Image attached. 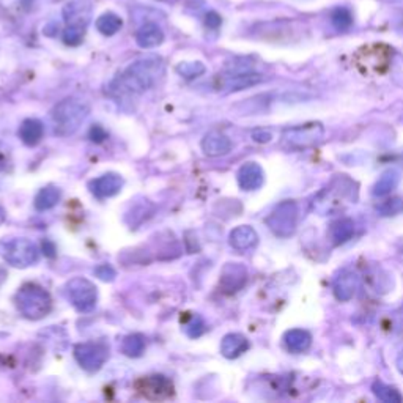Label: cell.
Instances as JSON below:
<instances>
[{
    "label": "cell",
    "mask_w": 403,
    "mask_h": 403,
    "mask_svg": "<svg viewBox=\"0 0 403 403\" xmlns=\"http://www.w3.org/2000/svg\"><path fill=\"white\" fill-rule=\"evenodd\" d=\"M353 235H355V222L348 219V217L337 219L329 226V240L334 246L343 245V243L351 240V236Z\"/></svg>",
    "instance_id": "cell-23"
},
{
    "label": "cell",
    "mask_w": 403,
    "mask_h": 403,
    "mask_svg": "<svg viewBox=\"0 0 403 403\" xmlns=\"http://www.w3.org/2000/svg\"><path fill=\"white\" fill-rule=\"evenodd\" d=\"M5 221V211L2 208V205H0V224H2Z\"/></svg>",
    "instance_id": "cell-41"
},
{
    "label": "cell",
    "mask_w": 403,
    "mask_h": 403,
    "mask_svg": "<svg viewBox=\"0 0 403 403\" xmlns=\"http://www.w3.org/2000/svg\"><path fill=\"white\" fill-rule=\"evenodd\" d=\"M43 249H44V252H46L48 257H54V252H55V249H54V246H53V245H50L49 241L44 243V245H43Z\"/></svg>",
    "instance_id": "cell-39"
},
{
    "label": "cell",
    "mask_w": 403,
    "mask_h": 403,
    "mask_svg": "<svg viewBox=\"0 0 403 403\" xmlns=\"http://www.w3.org/2000/svg\"><path fill=\"white\" fill-rule=\"evenodd\" d=\"M164 41V32L155 22H146L137 30L136 43L142 49H151L161 46Z\"/></svg>",
    "instance_id": "cell-19"
},
{
    "label": "cell",
    "mask_w": 403,
    "mask_h": 403,
    "mask_svg": "<svg viewBox=\"0 0 403 403\" xmlns=\"http://www.w3.org/2000/svg\"><path fill=\"white\" fill-rule=\"evenodd\" d=\"M252 139L259 144H268L273 139V134L268 130H255L252 132Z\"/></svg>",
    "instance_id": "cell-37"
},
{
    "label": "cell",
    "mask_w": 403,
    "mask_h": 403,
    "mask_svg": "<svg viewBox=\"0 0 403 403\" xmlns=\"http://www.w3.org/2000/svg\"><path fill=\"white\" fill-rule=\"evenodd\" d=\"M177 73L184 79H196L205 73V65L200 62H183L177 67Z\"/></svg>",
    "instance_id": "cell-31"
},
{
    "label": "cell",
    "mask_w": 403,
    "mask_h": 403,
    "mask_svg": "<svg viewBox=\"0 0 403 403\" xmlns=\"http://www.w3.org/2000/svg\"><path fill=\"white\" fill-rule=\"evenodd\" d=\"M331 24L339 32H347L353 25V13L347 6H337L331 11Z\"/></svg>",
    "instance_id": "cell-28"
},
{
    "label": "cell",
    "mask_w": 403,
    "mask_h": 403,
    "mask_svg": "<svg viewBox=\"0 0 403 403\" xmlns=\"http://www.w3.org/2000/svg\"><path fill=\"white\" fill-rule=\"evenodd\" d=\"M90 114V109L84 101L78 98H65L57 104L53 112H50V118L54 123V132L57 136H71L79 130L81 125L84 123L86 118Z\"/></svg>",
    "instance_id": "cell-3"
},
{
    "label": "cell",
    "mask_w": 403,
    "mask_h": 403,
    "mask_svg": "<svg viewBox=\"0 0 403 403\" xmlns=\"http://www.w3.org/2000/svg\"><path fill=\"white\" fill-rule=\"evenodd\" d=\"M395 364H397V369H399V372L403 375V350L399 353L397 356V361H395Z\"/></svg>",
    "instance_id": "cell-40"
},
{
    "label": "cell",
    "mask_w": 403,
    "mask_h": 403,
    "mask_svg": "<svg viewBox=\"0 0 403 403\" xmlns=\"http://www.w3.org/2000/svg\"><path fill=\"white\" fill-rule=\"evenodd\" d=\"M62 199V193L59 188L55 186H46L40 189V193L35 196V208L38 211H46L54 208Z\"/></svg>",
    "instance_id": "cell-26"
},
{
    "label": "cell",
    "mask_w": 403,
    "mask_h": 403,
    "mask_svg": "<svg viewBox=\"0 0 403 403\" xmlns=\"http://www.w3.org/2000/svg\"><path fill=\"white\" fill-rule=\"evenodd\" d=\"M136 391L145 397L146 400L153 402H161L168 400L175 392L174 383H172L168 376L164 375H150V376H142L136 381Z\"/></svg>",
    "instance_id": "cell-9"
},
{
    "label": "cell",
    "mask_w": 403,
    "mask_h": 403,
    "mask_svg": "<svg viewBox=\"0 0 403 403\" xmlns=\"http://www.w3.org/2000/svg\"><path fill=\"white\" fill-rule=\"evenodd\" d=\"M266 226L279 238H289L296 232L298 226V205L293 200L278 203L266 217Z\"/></svg>",
    "instance_id": "cell-7"
},
{
    "label": "cell",
    "mask_w": 403,
    "mask_h": 403,
    "mask_svg": "<svg viewBox=\"0 0 403 403\" xmlns=\"http://www.w3.org/2000/svg\"><path fill=\"white\" fill-rule=\"evenodd\" d=\"M249 350V341L247 339L238 334V332H232V334H227L222 339L221 342V353L227 360H236L243 353H246Z\"/></svg>",
    "instance_id": "cell-21"
},
{
    "label": "cell",
    "mask_w": 403,
    "mask_h": 403,
    "mask_svg": "<svg viewBox=\"0 0 403 403\" xmlns=\"http://www.w3.org/2000/svg\"><path fill=\"white\" fill-rule=\"evenodd\" d=\"M247 280V270L241 264H227L221 273V290L224 293H236L245 287Z\"/></svg>",
    "instance_id": "cell-13"
},
{
    "label": "cell",
    "mask_w": 403,
    "mask_h": 403,
    "mask_svg": "<svg viewBox=\"0 0 403 403\" xmlns=\"http://www.w3.org/2000/svg\"><path fill=\"white\" fill-rule=\"evenodd\" d=\"M121 25H123V21H121V18L118 15H115V13L109 11L104 13V15H101L97 19V29L100 34H102L104 36H112L120 32Z\"/></svg>",
    "instance_id": "cell-27"
},
{
    "label": "cell",
    "mask_w": 403,
    "mask_h": 403,
    "mask_svg": "<svg viewBox=\"0 0 403 403\" xmlns=\"http://www.w3.org/2000/svg\"><path fill=\"white\" fill-rule=\"evenodd\" d=\"M43 136H44V126L40 120L27 118L22 121L21 126H19V139H21L25 145L34 146L36 144H40Z\"/></svg>",
    "instance_id": "cell-22"
},
{
    "label": "cell",
    "mask_w": 403,
    "mask_h": 403,
    "mask_svg": "<svg viewBox=\"0 0 403 403\" xmlns=\"http://www.w3.org/2000/svg\"><path fill=\"white\" fill-rule=\"evenodd\" d=\"M203 331H205V323H203V320L199 317L193 318V322L186 326V334L193 339L202 336Z\"/></svg>",
    "instance_id": "cell-34"
},
{
    "label": "cell",
    "mask_w": 403,
    "mask_h": 403,
    "mask_svg": "<svg viewBox=\"0 0 403 403\" xmlns=\"http://www.w3.org/2000/svg\"><path fill=\"white\" fill-rule=\"evenodd\" d=\"M202 150L210 158L226 156L232 150V140L226 134L211 131L202 140Z\"/></svg>",
    "instance_id": "cell-16"
},
{
    "label": "cell",
    "mask_w": 403,
    "mask_h": 403,
    "mask_svg": "<svg viewBox=\"0 0 403 403\" xmlns=\"http://www.w3.org/2000/svg\"><path fill=\"white\" fill-rule=\"evenodd\" d=\"M65 293L69 303L74 306V309L82 313L92 312L98 301L97 287L86 278H74L68 280Z\"/></svg>",
    "instance_id": "cell-8"
},
{
    "label": "cell",
    "mask_w": 403,
    "mask_h": 403,
    "mask_svg": "<svg viewBox=\"0 0 403 403\" xmlns=\"http://www.w3.org/2000/svg\"><path fill=\"white\" fill-rule=\"evenodd\" d=\"M257 241H259V235L251 226L236 227L232 230V232H230V236H228L230 246L236 249V251H246V249H251L257 245Z\"/></svg>",
    "instance_id": "cell-20"
},
{
    "label": "cell",
    "mask_w": 403,
    "mask_h": 403,
    "mask_svg": "<svg viewBox=\"0 0 403 403\" xmlns=\"http://www.w3.org/2000/svg\"><path fill=\"white\" fill-rule=\"evenodd\" d=\"M325 136V128L318 121H312V123L299 125L295 128H289L282 134V139L285 144L295 149H307L318 142H322Z\"/></svg>",
    "instance_id": "cell-10"
},
{
    "label": "cell",
    "mask_w": 403,
    "mask_h": 403,
    "mask_svg": "<svg viewBox=\"0 0 403 403\" xmlns=\"http://www.w3.org/2000/svg\"><path fill=\"white\" fill-rule=\"evenodd\" d=\"M284 343L292 353H303V351L309 350L312 336L306 329H290L284 334Z\"/></svg>",
    "instance_id": "cell-24"
},
{
    "label": "cell",
    "mask_w": 403,
    "mask_h": 403,
    "mask_svg": "<svg viewBox=\"0 0 403 403\" xmlns=\"http://www.w3.org/2000/svg\"><path fill=\"white\" fill-rule=\"evenodd\" d=\"M88 137H90L93 142L100 144L104 139H107V132L104 131V128H101L100 125H95V126H92L90 132H88Z\"/></svg>",
    "instance_id": "cell-36"
},
{
    "label": "cell",
    "mask_w": 403,
    "mask_h": 403,
    "mask_svg": "<svg viewBox=\"0 0 403 403\" xmlns=\"http://www.w3.org/2000/svg\"><path fill=\"white\" fill-rule=\"evenodd\" d=\"M18 310L29 320H41L53 309V299L43 287L25 284L16 293Z\"/></svg>",
    "instance_id": "cell-4"
},
{
    "label": "cell",
    "mask_w": 403,
    "mask_h": 403,
    "mask_svg": "<svg viewBox=\"0 0 403 403\" xmlns=\"http://www.w3.org/2000/svg\"><path fill=\"white\" fill-rule=\"evenodd\" d=\"M376 211H378L381 216L399 214L403 211V199H400V197H394V199H389L386 202H383L381 205H378Z\"/></svg>",
    "instance_id": "cell-33"
},
{
    "label": "cell",
    "mask_w": 403,
    "mask_h": 403,
    "mask_svg": "<svg viewBox=\"0 0 403 403\" xmlns=\"http://www.w3.org/2000/svg\"><path fill=\"white\" fill-rule=\"evenodd\" d=\"M90 188L92 194L97 197V199H109V197L117 196L121 188H123V178H121L118 174H104L95 180L90 182L88 184Z\"/></svg>",
    "instance_id": "cell-15"
},
{
    "label": "cell",
    "mask_w": 403,
    "mask_h": 403,
    "mask_svg": "<svg viewBox=\"0 0 403 403\" xmlns=\"http://www.w3.org/2000/svg\"><path fill=\"white\" fill-rule=\"evenodd\" d=\"M361 279L355 271L345 270L336 278L334 284H332V292H334V296L337 301L347 303L350 299H353L356 295V292L360 290Z\"/></svg>",
    "instance_id": "cell-14"
},
{
    "label": "cell",
    "mask_w": 403,
    "mask_h": 403,
    "mask_svg": "<svg viewBox=\"0 0 403 403\" xmlns=\"http://www.w3.org/2000/svg\"><path fill=\"white\" fill-rule=\"evenodd\" d=\"M356 184L345 175H339L329 183V186H326L315 196L312 202V210L322 216L336 213L356 200Z\"/></svg>",
    "instance_id": "cell-2"
},
{
    "label": "cell",
    "mask_w": 403,
    "mask_h": 403,
    "mask_svg": "<svg viewBox=\"0 0 403 403\" xmlns=\"http://www.w3.org/2000/svg\"><path fill=\"white\" fill-rule=\"evenodd\" d=\"M0 257L15 268L35 265L40 251L29 238H4L0 241Z\"/></svg>",
    "instance_id": "cell-5"
},
{
    "label": "cell",
    "mask_w": 403,
    "mask_h": 403,
    "mask_svg": "<svg viewBox=\"0 0 403 403\" xmlns=\"http://www.w3.org/2000/svg\"><path fill=\"white\" fill-rule=\"evenodd\" d=\"M265 182L264 169L257 163L243 164L238 170V184L243 191L259 189Z\"/></svg>",
    "instance_id": "cell-17"
},
{
    "label": "cell",
    "mask_w": 403,
    "mask_h": 403,
    "mask_svg": "<svg viewBox=\"0 0 403 403\" xmlns=\"http://www.w3.org/2000/svg\"><path fill=\"white\" fill-rule=\"evenodd\" d=\"M381 2H385V4H399V2H403V0H381Z\"/></svg>",
    "instance_id": "cell-42"
},
{
    "label": "cell",
    "mask_w": 403,
    "mask_h": 403,
    "mask_svg": "<svg viewBox=\"0 0 403 403\" xmlns=\"http://www.w3.org/2000/svg\"><path fill=\"white\" fill-rule=\"evenodd\" d=\"M93 4L90 0H71L63 6V19L67 25H74V27L87 29L88 22L92 19Z\"/></svg>",
    "instance_id": "cell-12"
},
{
    "label": "cell",
    "mask_w": 403,
    "mask_h": 403,
    "mask_svg": "<svg viewBox=\"0 0 403 403\" xmlns=\"http://www.w3.org/2000/svg\"><path fill=\"white\" fill-rule=\"evenodd\" d=\"M372 392L385 403H400L403 400L402 394L392 386L385 385L383 381H375L372 385Z\"/></svg>",
    "instance_id": "cell-30"
},
{
    "label": "cell",
    "mask_w": 403,
    "mask_h": 403,
    "mask_svg": "<svg viewBox=\"0 0 403 403\" xmlns=\"http://www.w3.org/2000/svg\"><path fill=\"white\" fill-rule=\"evenodd\" d=\"M95 274H97L101 280H104V282H112L115 276H117V273H115V270L111 265L98 266L97 270H95Z\"/></svg>",
    "instance_id": "cell-35"
},
{
    "label": "cell",
    "mask_w": 403,
    "mask_h": 403,
    "mask_svg": "<svg viewBox=\"0 0 403 403\" xmlns=\"http://www.w3.org/2000/svg\"><path fill=\"white\" fill-rule=\"evenodd\" d=\"M121 350L130 357L142 356L145 351V337L142 334H131L125 337L123 343H121Z\"/></svg>",
    "instance_id": "cell-29"
},
{
    "label": "cell",
    "mask_w": 403,
    "mask_h": 403,
    "mask_svg": "<svg viewBox=\"0 0 403 403\" xmlns=\"http://www.w3.org/2000/svg\"><path fill=\"white\" fill-rule=\"evenodd\" d=\"M74 357L87 372H98L109 357V348L101 342H84L76 345Z\"/></svg>",
    "instance_id": "cell-11"
},
{
    "label": "cell",
    "mask_w": 403,
    "mask_h": 403,
    "mask_svg": "<svg viewBox=\"0 0 403 403\" xmlns=\"http://www.w3.org/2000/svg\"><path fill=\"white\" fill-rule=\"evenodd\" d=\"M392 59V49L383 43L370 44L357 50L355 63L362 74H383L388 71Z\"/></svg>",
    "instance_id": "cell-6"
},
{
    "label": "cell",
    "mask_w": 403,
    "mask_h": 403,
    "mask_svg": "<svg viewBox=\"0 0 403 403\" xmlns=\"http://www.w3.org/2000/svg\"><path fill=\"white\" fill-rule=\"evenodd\" d=\"M86 30L82 27H74V25H67L65 32H63V43L68 44V46H79V44L84 41Z\"/></svg>",
    "instance_id": "cell-32"
},
{
    "label": "cell",
    "mask_w": 403,
    "mask_h": 403,
    "mask_svg": "<svg viewBox=\"0 0 403 403\" xmlns=\"http://www.w3.org/2000/svg\"><path fill=\"white\" fill-rule=\"evenodd\" d=\"M221 22H222V19L216 11H210L207 18H205V24H207V27L210 29H217L221 25Z\"/></svg>",
    "instance_id": "cell-38"
},
{
    "label": "cell",
    "mask_w": 403,
    "mask_h": 403,
    "mask_svg": "<svg viewBox=\"0 0 403 403\" xmlns=\"http://www.w3.org/2000/svg\"><path fill=\"white\" fill-rule=\"evenodd\" d=\"M264 81V76L254 71H241V73H233L228 74L222 82V88H226L227 92H240L245 90V88L254 87L260 84Z\"/></svg>",
    "instance_id": "cell-18"
},
{
    "label": "cell",
    "mask_w": 403,
    "mask_h": 403,
    "mask_svg": "<svg viewBox=\"0 0 403 403\" xmlns=\"http://www.w3.org/2000/svg\"><path fill=\"white\" fill-rule=\"evenodd\" d=\"M164 74V62L161 57L149 55L132 62L123 73L115 79L114 87L118 93L140 95L156 84Z\"/></svg>",
    "instance_id": "cell-1"
},
{
    "label": "cell",
    "mask_w": 403,
    "mask_h": 403,
    "mask_svg": "<svg viewBox=\"0 0 403 403\" xmlns=\"http://www.w3.org/2000/svg\"><path fill=\"white\" fill-rule=\"evenodd\" d=\"M400 183V172L397 169H388L381 174L378 178V182L374 184V196L376 197H385L388 194H391L392 191L397 188V184Z\"/></svg>",
    "instance_id": "cell-25"
}]
</instances>
